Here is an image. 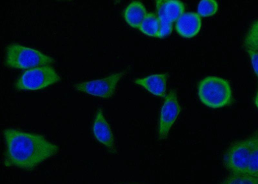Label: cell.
Listing matches in <instances>:
<instances>
[{"mask_svg": "<svg viewBox=\"0 0 258 184\" xmlns=\"http://www.w3.org/2000/svg\"><path fill=\"white\" fill-rule=\"evenodd\" d=\"M180 112L181 107L177 100L176 91H170L166 96L161 109L158 127L159 139H167L170 129L173 126Z\"/></svg>", "mask_w": 258, "mask_h": 184, "instance_id": "obj_7", "label": "cell"}, {"mask_svg": "<svg viewBox=\"0 0 258 184\" xmlns=\"http://www.w3.org/2000/svg\"><path fill=\"white\" fill-rule=\"evenodd\" d=\"M254 143L251 151L247 173L258 178V131L254 134Z\"/></svg>", "mask_w": 258, "mask_h": 184, "instance_id": "obj_16", "label": "cell"}, {"mask_svg": "<svg viewBox=\"0 0 258 184\" xmlns=\"http://www.w3.org/2000/svg\"><path fill=\"white\" fill-rule=\"evenodd\" d=\"M147 12L142 2H131L124 11V18L127 24L133 28L139 29L147 17Z\"/></svg>", "mask_w": 258, "mask_h": 184, "instance_id": "obj_11", "label": "cell"}, {"mask_svg": "<svg viewBox=\"0 0 258 184\" xmlns=\"http://www.w3.org/2000/svg\"><path fill=\"white\" fill-rule=\"evenodd\" d=\"M218 10V4L215 0H202L198 6V15L200 17H212Z\"/></svg>", "mask_w": 258, "mask_h": 184, "instance_id": "obj_17", "label": "cell"}, {"mask_svg": "<svg viewBox=\"0 0 258 184\" xmlns=\"http://www.w3.org/2000/svg\"><path fill=\"white\" fill-rule=\"evenodd\" d=\"M160 22L157 15L154 13H147L144 22H142L139 30L147 36L157 37L160 33Z\"/></svg>", "mask_w": 258, "mask_h": 184, "instance_id": "obj_13", "label": "cell"}, {"mask_svg": "<svg viewBox=\"0 0 258 184\" xmlns=\"http://www.w3.org/2000/svg\"><path fill=\"white\" fill-rule=\"evenodd\" d=\"M52 57L38 50L13 43L6 49L5 64L10 68L31 70L38 67L51 65L54 63Z\"/></svg>", "mask_w": 258, "mask_h": 184, "instance_id": "obj_3", "label": "cell"}, {"mask_svg": "<svg viewBox=\"0 0 258 184\" xmlns=\"http://www.w3.org/2000/svg\"><path fill=\"white\" fill-rule=\"evenodd\" d=\"M168 74H157L135 80L136 84L144 87L149 93L159 97H166Z\"/></svg>", "mask_w": 258, "mask_h": 184, "instance_id": "obj_10", "label": "cell"}, {"mask_svg": "<svg viewBox=\"0 0 258 184\" xmlns=\"http://www.w3.org/2000/svg\"><path fill=\"white\" fill-rule=\"evenodd\" d=\"M198 95L205 105L213 109L229 106L234 102L229 82L214 76H209L200 81Z\"/></svg>", "mask_w": 258, "mask_h": 184, "instance_id": "obj_2", "label": "cell"}, {"mask_svg": "<svg viewBox=\"0 0 258 184\" xmlns=\"http://www.w3.org/2000/svg\"><path fill=\"white\" fill-rule=\"evenodd\" d=\"M246 50L249 55L253 69H254L255 75L258 78V51L254 49H246Z\"/></svg>", "mask_w": 258, "mask_h": 184, "instance_id": "obj_19", "label": "cell"}, {"mask_svg": "<svg viewBox=\"0 0 258 184\" xmlns=\"http://www.w3.org/2000/svg\"><path fill=\"white\" fill-rule=\"evenodd\" d=\"M163 9L166 17L170 22L174 23L185 13V6L178 0H164Z\"/></svg>", "mask_w": 258, "mask_h": 184, "instance_id": "obj_12", "label": "cell"}, {"mask_svg": "<svg viewBox=\"0 0 258 184\" xmlns=\"http://www.w3.org/2000/svg\"><path fill=\"white\" fill-rule=\"evenodd\" d=\"M125 73H115L102 79L81 82L76 84L75 88L92 96L103 98H110L114 93L117 83Z\"/></svg>", "mask_w": 258, "mask_h": 184, "instance_id": "obj_6", "label": "cell"}, {"mask_svg": "<svg viewBox=\"0 0 258 184\" xmlns=\"http://www.w3.org/2000/svg\"><path fill=\"white\" fill-rule=\"evenodd\" d=\"M61 78L50 66L27 70L16 83L18 91H36L46 88L60 81Z\"/></svg>", "mask_w": 258, "mask_h": 184, "instance_id": "obj_4", "label": "cell"}, {"mask_svg": "<svg viewBox=\"0 0 258 184\" xmlns=\"http://www.w3.org/2000/svg\"><path fill=\"white\" fill-rule=\"evenodd\" d=\"M4 135L6 144L4 164L7 167L32 170L58 151L56 145L35 133L7 129Z\"/></svg>", "mask_w": 258, "mask_h": 184, "instance_id": "obj_1", "label": "cell"}, {"mask_svg": "<svg viewBox=\"0 0 258 184\" xmlns=\"http://www.w3.org/2000/svg\"><path fill=\"white\" fill-rule=\"evenodd\" d=\"M245 49L256 50L258 48V20L250 27L244 39Z\"/></svg>", "mask_w": 258, "mask_h": 184, "instance_id": "obj_18", "label": "cell"}, {"mask_svg": "<svg viewBox=\"0 0 258 184\" xmlns=\"http://www.w3.org/2000/svg\"><path fill=\"white\" fill-rule=\"evenodd\" d=\"M163 4H164V0H157L156 2V11H157V16L160 22V33L158 36V38H164L169 36L173 30V24L166 17Z\"/></svg>", "mask_w": 258, "mask_h": 184, "instance_id": "obj_14", "label": "cell"}, {"mask_svg": "<svg viewBox=\"0 0 258 184\" xmlns=\"http://www.w3.org/2000/svg\"><path fill=\"white\" fill-rule=\"evenodd\" d=\"M201 28V17L195 13H184L176 24L177 34L185 38H192L197 36Z\"/></svg>", "mask_w": 258, "mask_h": 184, "instance_id": "obj_9", "label": "cell"}, {"mask_svg": "<svg viewBox=\"0 0 258 184\" xmlns=\"http://www.w3.org/2000/svg\"><path fill=\"white\" fill-rule=\"evenodd\" d=\"M254 136L232 144L226 152L223 163L231 173H247Z\"/></svg>", "mask_w": 258, "mask_h": 184, "instance_id": "obj_5", "label": "cell"}, {"mask_svg": "<svg viewBox=\"0 0 258 184\" xmlns=\"http://www.w3.org/2000/svg\"><path fill=\"white\" fill-rule=\"evenodd\" d=\"M256 50H257V51H258V48H257V49H256Z\"/></svg>", "mask_w": 258, "mask_h": 184, "instance_id": "obj_21", "label": "cell"}, {"mask_svg": "<svg viewBox=\"0 0 258 184\" xmlns=\"http://www.w3.org/2000/svg\"><path fill=\"white\" fill-rule=\"evenodd\" d=\"M221 184H258V178L248 173H231Z\"/></svg>", "mask_w": 258, "mask_h": 184, "instance_id": "obj_15", "label": "cell"}, {"mask_svg": "<svg viewBox=\"0 0 258 184\" xmlns=\"http://www.w3.org/2000/svg\"><path fill=\"white\" fill-rule=\"evenodd\" d=\"M93 133L99 142L107 147L110 152L114 153V136L101 109H99L96 114L93 124Z\"/></svg>", "mask_w": 258, "mask_h": 184, "instance_id": "obj_8", "label": "cell"}, {"mask_svg": "<svg viewBox=\"0 0 258 184\" xmlns=\"http://www.w3.org/2000/svg\"><path fill=\"white\" fill-rule=\"evenodd\" d=\"M254 103H255V106H256V107L258 109V89H257V93H256V94H255V99H254Z\"/></svg>", "mask_w": 258, "mask_h": 184, "instance_id": "obj_20", "label": "cell"}]
</instances>
